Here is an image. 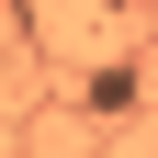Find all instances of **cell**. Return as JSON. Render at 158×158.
<instances>
[{"instance_id": "obj_1", "label": "cell", "mask_w": 158, "mask_h": 158, "mask_svg": "<svg viewBox=\"0 0 158 158\" xmlns=\"http://www.w3.org/2000/svg\"><path fill=\"white\" fill-rule=\"evenodd\" d=\"M0 90H11V34H0Z\"/></svg>"}]
</instances>
